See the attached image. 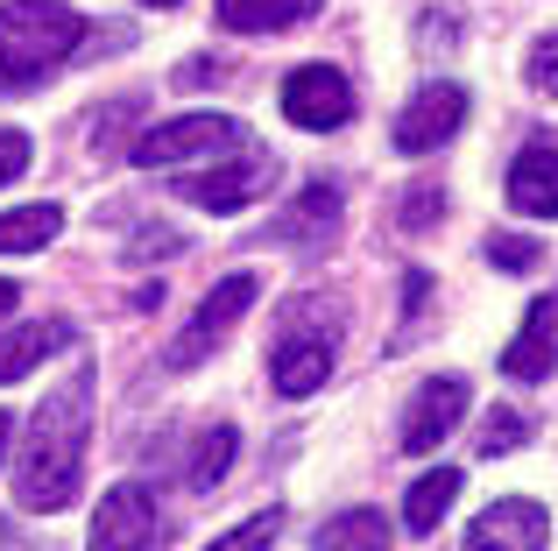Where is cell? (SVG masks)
<instances>
[{"label":"cell","instance_id":"obj_23","mask_svg":"<svg viewBox=\"0 0 558 551\" xmlns=\"http://www.w3.org/2000/svg\"><path fill=\"white\" fill-rule=\"evenodd\" d=\"M523 78H531V85H537L545 99H558V36L531 42V57H523Z\"/></svg>","mask_w":558,"mask_h":551},{"label":"cell","instance_id":"obj_10","mask_svg":"<svg viewBox=\"0 0 558 551\" xmlns=\"http://www.w3.org/2000/svg\"><path fill=\"white\" fill-rule=\"evenodd\" d=\"M545 538H551L545 502L502 495V502H488V510L466 524V544H460V551H545Z\"/></svg>","mask_w":558,"mask_h":551},{"label":"cell","instance_id":"obj_13","mask_svg":"<svg viewBox=\"0 0 558 551\" xmlns=\"http://www.w3.org/2000/svg\"><path fill=\"white\" fill-rule=\"evenodd\" d=\"M509 206L531 212V220H558V149L551 142H531L509 163Z\"/></svg>","mask_w":558,"mask_h":551},{"label":"cell","instance_id":"obj_27","mask_svg":"<svg viewBox=\"0 0 558 551\" xmlns=\"http://www.w3.org/2000/svg\"><path fill=\"white\" fill-rule=\"evenodd\" d=\"M128 255H178V234H163V226H149L142 241H128Z\"/></svg>","mask_w":558,"mask_h":551},{"label":"cell","instance_id":"obj_3","mask_svg":"<svg viewBox=\"0 0 558 551\" xmlns=\"http://www.w3.org/2000/svg\"><path fill=\"white\" fill-rule=\"evenodd\" d=\"M332 346H340V326H332V318H312V304H298V311L283 318V332H276L269 382L283 389V396H318V389L332 382Z\"/></svg>","mask_w":558,"mask_h":551},{"label":"cell","instance_id":"obj_20","mask_svg":"<svg viewBox=\"0 0 558 551\" xmlns=\"http://www.w3.org/2000/svg\"><path fill=\"white\" fill-rule=\"evenodd\" d=\"M233 453H241V431H233V425H213L198 439V453H191V474H184V481L198 488V495H205V488H219V481H227V467H233Z\"/></svg>","mask_w":558,"mask_h":551},{"label":"cell","instance_id":"obj_29","mask_svg":"<svg viewBox=\"0 0 558 551\" xmlns=\"http://www.w3.org/2000/svg\"><path fill=\"white\" fill-rule=\"evenodd\" d=\"M14 297H22V290H14V283H8V276H0V318H8V311H14Z\"/></svg>","mask_w":558,"mask_h":551},{"label":"cell","instance_id":"obj_16","mask_svg":"<svg viewBox=\"0 0 558 551\" xmlns=\"http://www.w3.org/2000/svg\"><path fill=\"white\" fill-rule=\"evenodd\" d=\"M57 346H71V326H64V318H43V326H22L14 340H0V382L28 375L36 360H50Z\"/></svg>","mask_w":558,"mask_h":551},{"label":"cell","instance_id":"obj_6","mask_svg":"<svg viewBox=\"0 0 558 551\" xmlns=\"http://www.w3.org/2000/svg\"><path fill=\"white\" fill-rule=\"evenodd\" d=\"M460 127H466V85L432 78V85H417V93L403 99V113H396V149L432 156V149H446Z\"/></svg>","mask_w":558,"mask_h":551},{"label":"cell","instance_id":"obj_7","mask_svg":"<svg viewBox=\"0 0 558 551\" xmlns=\"http://www.w3.org/2000/svg\"><path fill=\"white\" fill-rule=\"evenodd\" d=\"M283 113H290V127L332 135V127L354 121V85H347V71H332V64H298L283 78Z\"/></svg>","mask_w":558,"mask_h":551},{"label":"cell","instance_id":"obj_15","mask_svg":"<svg viewBox=\"0 0 558 551\" xmlns=\"http://www.w3.org/2000/svg\"><path fill=\"white\" fill-rule=\"evenodd\" d=\"M318 8H326V0H219V22H227L233 36H276V28L312 22Z\"/></svg>","mask_w":558,"mask_h":551},{"label":"cell","instance_id":"obj_2","mask_svg":"<svg viewBox=\"0 0 558 551\" xmlns=\"http://www.w3.org/2000/svg\"><path fill=\"white\" fill-rule=\"evenodd\" d=\"M85 42V14L64 0H8L0 8V85H36Z\"/></svg>","mask_w":558,"mask_h":551},{"label":"cell","instance_id":"obj_14","mask_svg":"<svg viewBox=\"0 0 558 551\" xmlns=\"http://www.w3.org/2000/svg\"><path fill=\"white\" fill-rule=\"evenodd\" d=\"M460 488H466V474H460V467H432V474H417V481H410V495H403V524H410V538H432V530L446 524V510L460 502Z\"/></svg>","mask_w":558,"mask_h":551},{"label":"cell","instance_id":"obj_9","mask_svg":"<svg viewBox=\"0 0 558 551\" xmlns=\"http://www.w3.org/2000/svg\"><path fill=\"white\" fill-rule=\"evenodd\" d=\"M163 544V516H156V495L135 481L107 488L93 510V551H156Z\"/></svg>","mask_w":558,"mask_h":551},{"label":"cell","instance_id":"obj_18","mask_svg":"<svg viewBox=\"0 0 558 551\" xmlns=\"http://www.w3.org/2000/svg\"><path fill=\"white\" fill-rule=\"evenodd\" d=\"M57 226H64V212H57V206H14V212H0V255H36V248H50Z\"/></svg>","mask_w":558,"mask_h":551},{"label":"cell","instance_id":"obj_17","mask_svg":"<svg viewBox=\"0 0 558 551\" xmlns=\"http://www.w3.org/2000/svg\"><path fill=\"white\" fill-rule=\"evenodd\" d=\"M332 220H340V192H332V184H312V192H304L298 206H290L283 220L269 226V241H283V248H298L304 234H332Z\"/></svg>","mask_w":558,"mask_h":551},{"label":"cell","instance_id":"obj_11","mask_svg":"<svg viewBox=\"0 0 558 551\" xmlns=\"http://www.w3.org/2000/svg\"><path fill=\"white\" fill-rule=\"evenodd\" d=\"M466 411H474V396H466L460 375H432V382L410 396V417H403V445L410 453H432L438 439H452V431L466 425Z\"/></svg>","mask_w":558,"mask_h":551},{"label":"cell","instance_id":"obj_26","mask_svg":"<svg viewBox=\"0 0 558 551\" xmlns=\"http://www.w3.org/2000/svg\"><path fill=\"white\" fill-rule=\"evenodd\" d=\"M438 206H446L438 192H417V198H403V226H432V220H438Z\"/></svg>","mask_w":558,"mask_h":551},{"label":"cell","instance_id":"obj_21","mask_svg":"<svg viewBox=\"0 0 558 551\" xmlns=\"http://www.w3.org/2000/svg\"><path fill=\"white\" fill-rule=\"evenodd\" d=\"M523 439H531V417H523V411H488V425H481V460H502L509 453V445H523Z\"/></svg>","mask_w":558,"mask_h":551},{"label":"cell","instance_id":"obj_30","mask_svg":"<svg viewBox=\"0 0 558 551\" xmlns=\"http://www.w3.org/2000/svg\"><path fill=\"white\" fill-rule=\"evenodd\" d=\"M8 439H14V417L0 411V460H8Z\"/></svg>","mask_w":558,"mask_h":551},{"label":"cell","instance_id":"obj_19","mask_svg":"<svg viewBox=\"0 0 558 551\" xmlns=\"http://www.w3.org/2000/svg\"><path fill=\"white\" fill-rule=\"evenodd\" d=\"M389 538H396V530H389L381 510H340L326 530H318L326 551H389Z\"/></svg>","mask_w":558,"mask_h":551},{"label":"cell","instance_id":"obj_24","mask_svg":"<svg viewBox=\"0 0 558 551\" xmlns=\"http://www.w3.org/2000/svg\"><path fill=\"white\" fill-rule=\"evenodd\" d=\"M537 255H545V248H537V241H517V234H495L488 241V262L495 269H537Z\"/></svg>","mask_w":558,"mask_h":551},{"label":"cell","instance_id":"obj_12","mask_svg":"<svg viewBox=\"0 0 558 551\" xmlns=\"http://www.w3.org/2000/svg\"><path fill=\"white\" fill-rule=\"evenodd\" d=\"M551 368H558V290L531 304L523 332L509 340V354H502V375H509V382H545Z\"/></svg>","mask_w":558,"mask_h":551},{"label":"cell","instance_id":"obj_25","mask_svg":"<svg viewBox=\"0 0 558 551\" xmlns=\"http://www.w3.org/2000/svg\"><path fill=\"white\" fill-rule=\"evenodd\" d=\"M28 156H36V149H28V135H22V127H0V184H14V177H22V170H28Z\"/></svg>","mask_w":558,"mask_h":551},{"label":"cell","instance_id":"obj_28","mask_svg":"<svg viewBox=\"0 0 558 551\" xmlns=\"http://www.w3.org/2000/svg\"><path fill=\"white\" fill-rule=\"evenodd\" d=\"M219 78V64H213V57H191V64L178 71V85H213Z\"/></svg>","mask_w":558,"mask_h":551},{"label":"cell","instance_id":"obj_31","mask_svg":"<svg viewBox=\"0 0 558 551\" xmlns=\"http://www.w3.org/2000/svg\"><path fill=\"white\" fill-rule=\"evenodd\" d=\"M142 8H178V0H142Z\"/></svg>","mask_w":558,"mask_h":551},{"label":"cell","instance_id":"obj_5","mask_svg":"<svg viewBox=\"0 0 558 551\" xmlns=\"http://www.w3.org/2000/svg\"><path fill=\"white\" fill-rule=\"evenodd\" d=\"M255 297H262V283H255L247 269H241V276H219V283L205 290V304L191 311V326L178 332V340H170V354H163V360H170V368H198V360L213 354V346L247 318V304H255Z\"/></svg>","mask_w":558,"mask_h":551},{"label":"cell","instance_id":"obj_4","mask_svg":"<svg viewBox=\"0 0 558 551\" xmlns=\"http://www.w3.org/2000/svg\"><path fill=\"white\" fill-rule=\"evenodd\" d=\"M247 149L241 121L233 113H178V121L149 127V135L135 142V163L142 170H170V163H198V156H233Z\"/></svg>","mask_w":558,"mask_h":551},{"label":"cell","instance_id":"obj_22","mask_svg":"<svg viewBox=\"0 0 558 551\" xmlns=\"http://www.w3.org/2000/svg\"><path fill=\"white\" fill-rule=\"evenodd\" d=\"M276 538H283V510H262V516H247L241 530H227V538L205 544V551H269Z\"/></svg>","mask_w":558,"mask_h":551},{"label":"cell","instance_id":"obj_8","mask_svg":"<svg viewBox=\"0 0 558 551\" xmlns=\"http://www.w3.org/2000/svg\"><path fill=\"white\" fill-rule=\"evenodd\" d=\"M269 177H276V163H269V149H233V163H219V170H198V177H184L178 192L191 198L198 212H241V206H255L262 192H269Z\"/></svg>","mask_w":558,"mask_h":551},{"label":"cell","instance_id":"obj_1","mask_svg":"<svg viewBox=\"0 0 558 551\" xmlns=\"http://www.w3.org/2000/svg\"><path fill=\"white\" fill-rule=\"evenodd\" d=\"M85 445H93V368H71L36 403V417H28L22 467H14V502L28 516L71 510V495L85 481Z\"/></svg>","mask_w":558,"mask_h":551}]
</instances>
